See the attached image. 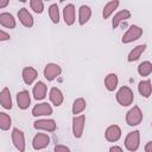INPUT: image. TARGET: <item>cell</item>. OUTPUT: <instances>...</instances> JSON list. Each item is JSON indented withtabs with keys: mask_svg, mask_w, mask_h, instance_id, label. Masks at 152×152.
Returning <instances> with one entry per match:
<instances>
[{
	"mask_svg": "<svg viewBox=\"0 0 152 152\" xmlns=\"http://www.w3.org/2000/svg\"><path fill=\"white\" fill-rule=\"evenodd\" d=\"M115 97H116V101H118V103H119L120 106H122V107H128V106H131V104L133 103V101H134V93H133V90H132L129 87L124 86V87H121V88L116 91Z\"/></svg>",
	"mask_w": 152,
	"mask_h": 152,
	"instance_id": "obj_1",
	"label": "cell"
},
{
	"mask_svg": "<svg viewBox=\"0 0 152 152\" xmlns=\"http://www.w3.org/2000/svg\"><path fill=\"white\" fill-rule=\"evenodd\" d=\"M142 112L139 108V106H133L127 113H126V124L128 126H138L142 121Z\"/></svg>",
	"mask_w": 152,
	"mask_h": 152,
	"instance_id": "obj_2",
	"label": "cell"
},
{
	"mask_svg": "<svg viewBox=\"0 0 152 152\" xmlns=\"http://www.w3.org/2000/svg\"><path fill=\"white\" fill-rule=\"evenodd\" d=\"M141 36H142V28L139 27L138 25H131L128 27V30L124 33L121 42L124 44H129V43L139 39Z\"/></svg>",
	"mask_w": 152,
	"mask_h": 152,
	"instance_id": "obj_3",
	"label": "cell"
},
{
	"mask_svg": "<svg viewBox=\"0 0 152 152\" xmlns=\"http://www.w3.org/2000/svg\"><path fill=\"white\" fill-rule=\"evenodd\" d=\"M139 146H140V132L139 131L129 132L125 138V147L131 152H135L139 148Z\"/></svg>",
	"mask_w": 152,
	"mask_h": 152,
	"instance_id": "obj_4",
	"label": "cell"
},
{
	"mask_svg": "<svg viewBox=\"0 0 152 152\" xmlns=\"http://www.w3.org/2000/svg\"><path fill=\"white\" fill-rule=\"evenodd\" d=\"M84 126H86V116L83 114L75 115L72 118V135L76 139L82 138L83 131H84Z\"/></svg>",
	"mask_w": 152,
	"mask_h": 152,
	"instance_id": "obj_5",
	"label": "cell"
},
{
	"mask_svg": "<svg viewBox=\"0 0 152 152\" xmlns=\"http://www.w3.org/2000/svg\"><path fill=\"white\" fill-rule=\"evenodd\" d=\"M12 142L19 152H25V148H26L25 134L21 129H19V128L12 129Z\"/></svg>",
	"mask_w": 152,
	"mask_h": 152,
	"instance_id": "obj_6",
	"label": "cell"
},
{
	"mask_svg": "<svg viewBox=\"0 0 152 152\" xmlns=\"http://www.w3.org/2000/svg\"><path fill=\"white\" fill-rule=\"evenodd\" d=\"M33 127L36 129H40L45 132H55L57 128V124L52 119H38L33 122Z\"/></svg>",
	"mask_w": 152,
	"mask_h": 152,
	"instance_id": "obj_7",
	"label": "cell"
},
{
	"mask_svg": "<svg viewBox=\"0 0 152 152\" xmlns=\"http://www.w3.org/2000/svg\"><path fill=\"white\" fill-rule=\"evenodd\" d=\"M61 74H62V68L56 63H48L43 71V75L48 81H53Z\"/></svg>",
	"mask_w": 152,
	"mask_h": 152,
	"instance_id": "obj_8",
	"label": "cell"
},
{
	"mask_svg": "<svg viewBox=\"0 0 152 152\" xmlns=\"http://www.w3.org/2000/svg\"><path fill=\"white\" fill-rule=\"evenodd\" d=\"M50 144V137L46 133H37L33 137L32 140V147L37 151L43 150L45 147H48V145Z\"/></svg>",
	"mask_w": 152,
	"mask_h": 152,
	"instance_id": "obj_9",
	"label": "cell"
},
{
	"mask_svg": "<svg viewBox=\"0 0 152 152\" xmlns=\"http://www.w3.org/2000/svg\"><path fill=\"white\" fill-rule=\"evenodd\" d=\"M52 112H53L52 107L48 102L38 103L32 108V115L36 116V118H38V116H49V115L52 114Z\"/></svg>",
	"mask_w": 152,
	"mask_h": 152,
	"instance_id": "obj_10",
	"label": "cell"
},
{
	"mask_svg": "<svg viewBox=\"0 0 152 152\" xmlns=\"http://www.w3.org/2000/svg\"><path fill=\"white\" fill-rule=\"evenodd\" d=\"M104 138L109 142H115L121 138V128L118 125H110L104 132Z\"/></svg>",
	"mask_w": 152,
	"mask_h": 152,
	"instance_id": "obj_11",
	"label": "cell"
},
{
	"mask_svg": "<svg viewBox=\"0 0 152 152\" xmlns=\"http://www.w3.org/2000/svg\"><path fill=\"white\" fill-rule=\"evenodd\" d=\"M63 19L68 26H71L76 20V11L72 4H68L63 8Z\"/></svg>",
	"mask_w": 152,
	"mask_h": 152,
	"instance_id": "obj_12",
	"label": "cell"
},
{
	"mask_svg": "<svg viewBox=\"0 0 152 152\" xmlns=\"http://www.w3.org/2000/svg\"><path fill=\"white\" fill-rule=\"evenodd\" d=\"M18 19L25 27L30 28L33 26V17L31 15V13L28 12V10L26 7H23L18 11Z\"/></svg>",
	"mask_w": 152,
	"mask_h": 152,
	"instance_id": "obj_13",
	"label": "cell"
},
{
	"mask_svg": "<svg viewBox=\"0 0 152 152\" xmlns=\"http://www.w3.org/2000/svg\"><path fill=\"white\" fill-rule=\"evenodd\" d=\"M37 76H38V71L34 68H32V66H25L23 69L21 77H23V81H24L25 84H27V86L32 84L36 81Z\"/></svg>",
	"mask_w": 152,
	"mask_h": 152,
	"instance_id": "obj_14",
	"label": "cell"
},
{
	"mask_svg": "<svg viewBox=\"0 0 152 152\" xmlns=\"http://www.w3.org/2000/svg\"><path fill=\"white\" fill-rule=\"evenodd\" d=\"M17 103H18V107L23 110L27 109L31 104V96H30V93L27 90H20L18 94H17Z\"/></svg>",
	"mask_w": 152,
	"mask_h": 152,
	"instance_id": "obj_15",
	"label": "cell"
},
{
	"mask_svg": "<svg viewBox=\"0 0 152 152\" xmlns=\"http://www.w3.org/2000/svg\"><path fill=\"white\" fill-rule=\"evenodd\" d=\"M49 97H50V101L52 102L53 106L56 107H59L63 101H64V96H63V93L59 88L57 87H52L50 89V93H49Z\"/></svg>",
	"mask_w": 152,
	"mask_h": 152,
	"instance_id": "obj_16",
	"label": "cell"
},
{
	"mask_svg": "<svg viewBox=\"0 0 152 152\" xmlns=\"http://www.w3.org/2000/svg\"><path fill=\"white\" fill-rule=\"evenodd\" d=\"M32 93H33V97H34L36 100H43V99H45V96H46L48 87H46V84H45L44 82L38 81V82L33 86Z\"/></svg>",
	"mask_w": 152,
	"mask_h": 152,
	"instance_id": "obj_17",
	"label": "cell"
},
{
	"mask_svg": "<svg viewBox=\"0 0 152 152\" xmlns=\"http://www.w3.org/2000/svg\"><path fill=\"white\" fill-rule=\"evenodd\" d=\"M129 18H131V12L128 10H121V11H119L118 13L114 14V17L112 19V27L113 28H116L120 25L121 21H125V20H127Z\"/></svg>",
	"mask_w": 152,
	"mask_h": 152,
	"instance_id": "obj_18",
	"label": "cell"
},
{
	"mask_svg": "<svg viewBox=\"0 0 152 152\" xmlns=\"http://www.w3.org/2000/svg\"><path fill=\"white\" fill-rule=\"evenodd\" d=\"M146 48H147L146 44H139V45H137L135 48H133V49L129 51L128 56H127V61H128V62H135V61H138V59L141 57V55L145 52Z\"/></svg>",
	"mask_w": 152,
	"mask_h": 152,
	"instance_id": "obj_19",
	"label": "cell"
},
{
	"mask_svg": "<svg viewBox=\"0 0 152 152\" xmlns=\"http://www.w3.org/2000/svg\"><path fill=\"white\" fill-rule=\"evenodd\" d=\"M90 17H91V8L88 5H82L78 8V24L80 25L87 24Z\"/></svg>",
	"mask_w": 152,
	"mask_h": 152,
	"instance_id": "obj_20",
	"label": "cell"
},
{
	"mask_svg": "<svg viewBox=\"0 0 152 152\" xmlns=\"http://www.w3.org/2000/svg\"><path fill=\"white\" fill-rule=\"evenodd\" d=\"M0 25H2L6 28H14L17 26L14 17L8 12L0 13Z\"/></svg>",
	"mask_w": 152,
	"mask_h": 152,
	"instance_id": "obj_21",
	"label": "cell"
},
{
	"mask_svg": "<svg viewBox=\"0 0 152 152\" xmlns=\"http://www.w3.org/2000/svg\"><path fill=\"white\" fill-rule=\"evenodd\" d=\"M0 104L5 109H11L12 108V97H11V91L7 87H5L0 91Z\"/></svg>",
	"mask_w": 152,
	"mask_h": 152,
	"instance_id": "obj_22",
	"label": "cell"
},
{
	"mask_svg": "<svg viewBox=\"0 0 152 152\" xmlns=\"http://www.w3.org/2000/svg\"><path fill=\"white\" fill-rule=\"evenodd\" d=\"M118 83H119V78L118 75L114 72H110L104 77V87L108 91H114L118 87Z\"/></svg>",
	"mask_w": 152,
	"mask_h": 152,
	"instance_id": "obj_23",
	"label": "cell"
},
{
	"mask_svg": "<svg viewBox=\"0 0 152 152\" xmlns=\"http://www.w3.org/2000/svg\"><path fill=\"white\" fill-rule=\"evenodd\" d=\"M138 90L140 93L141 96L148 99L151 96V93H152V86H151V81L150 80H144V81H140L139 84H138Z\"/></svg>",
	"mask_w": 152,
	"mask_h": 152,
	"instance_id": "obj_24",
	"label": "cell"
},
{
	"mask_svg": "<svg viewBox=\"0 0 152 152\" xmlns=\"http://www.w3.org/2000/svg\"><path fill=\"white\" fill-rule=\"evenodd\" d=\"M119 4H120V2H119L118 0H112V1L107 2V4L104 5L103 10H102V17H103V19L109 18V17L114 13V11L118 8Z\"/></svg>",
	"mask_w": 152,
	"mask_h": 152,
	"instance_id": "obj_25",
	"label": "cell"
},
{
	"mask_svg": "<svg viewBox=\"0 0 152 152\" xmlns=\"http://www.w3.org/2000/svg\"><path fill=\"white\" fill-rule=\"evenodd\" d=\"M86 107H87V102H86V100L83 99V97H78V99H76L75 101H74V103H72V114L74 115H78V114H81L84 109H86Z\"/></svg>",
	"mask_w": 152,
	"mask_h": 152,
	"instance_id": "obj_26",
	"label": "cell"
},
{
	"mask_svg": "<svg viewBox=\"0 0 152 152\" xmlns=\"http://www.w3.org/2000/svg\"><path fill=\"white\" fill-rule=\"evenodd\" d=\"M152 72V63L148 61H145L142 63H140L138 65V74L142 77H146L148 75H151Z\"/></svg>",
	"mask_w": 152,
	"mask_h": 152,
	"instance_id": "obj_27",
	"label": "cell"
},
{
	"mask_svg": "<svg viewBox=\"0 0 152 152\" xmlns=\"http://www.w3.org/2000/svg\"><path fill=\"white\" fill-rule=\"evenodd\" d=\"M12 125V119L8 114L0 112V129L1 131H8Z\"/></svg>",
	"mask_w": 152,
	"mask_h": 152,
	"instance_id": "obj_28",
	"label": "cell"
},
{
	"mask_svg": "<svg viewBox=\"0 0 152 152\" xmlns=\"http://www.w3.org/2000/svg\"><path fill=\"white\" fill-rule=\"evenodd\" d=\"M49 17L51 19V21L53 24H58L59 23V8L57 4H52L49 7Z\"/></svg>",
	"mask_w": 152,
	"mask_h": 152,
	"instance_id": "obj_29",
	"label": "cell"
},
{
	"mask_svg": "<svg viewBox=\"0 0 152 152\" xmlns=\"http://www.w3.org/2000/svg\"><path fill=\"white\" fill-rule=\"evenodd\" d=\"M30 7H31V10H33L34 13L40 14L44 11V2L42 0H31L30 1Z\"/></svg>",
	"mask_w": 152,
	"mask_h": 152,
	"instance_id": "obj_30",
	"label": "cell"
},
{
	"mask_svg": "<svg viewBox=\"0 0 152 152\" xmlns=\"http://www.w3.org/2000/svg\"><path fill=\"white\" fill-rule=\"evenodd\" d=\"M53 151H55V152H71L70 148H69L68 146H65V145H61V144L56 145L55 148H53Z\"/></svg>",
	"mask_w": 152,
	"mask_h": 152,
	"instance_id": "obj_31",
	"label": "cell"
},
{
	"mask_svg": "<svg viewBox=\"0 0 152 152\" xmlns=\"http://www.w3.org/2000/svg\"><path fill=\"white\" fill-rule=\"evenodd\" d=\"M10 38H11V36H10L7 32L0 30V42H6V40H8Z\"/></svg>",
	"mask_w": 152,
	"mask_h": 152,
	"instance_id": "obj_32",
	"label": "cell"
},
{
	"mask_svg": "<svg viewBox=\"0 0 152 152\" xmlns=\"http://www.w3.org/2000/svg\"><path fill=\"white\" fill-rule=\"evenodd\" d=\"M109 152H124V150H122L120 146L114 145V146H112V147L109 148Z\"/></svg>",
	"mask_w": 152,
	"mask_h": 152,
	"instance_id": "obj_33",
	"label": "cell"
},
{
	"mask_svg": "<svg viewBox=\"0 0 152 152\" xmlns=\"http://www.w3.org/2000/svg\"><path fill=\"white\" fill-rule=\"evenodd\" d=\"M145 152H152V141H147L145 145Z\"/></svg>",
	"mask_w": 152,
	"mask_h": 152,
	"instance_id": "obj_34",
	"label": "cell"
},
{
	"mask_svg": "<svg viewBox=\"0 0 152 152\" xmlns=\"http://www.w3.org/2000/svg\"><path fill=\"white\" fill-rule=\"evenodd\" d=\"M8 4H10L8 0H0V8H5V7H7Z\"/></svg>",
	"mask_w": 152,
	"mask_h": 152,
	"instance_id": "obj_35",
	"label": "cell"
}]
</instances>
